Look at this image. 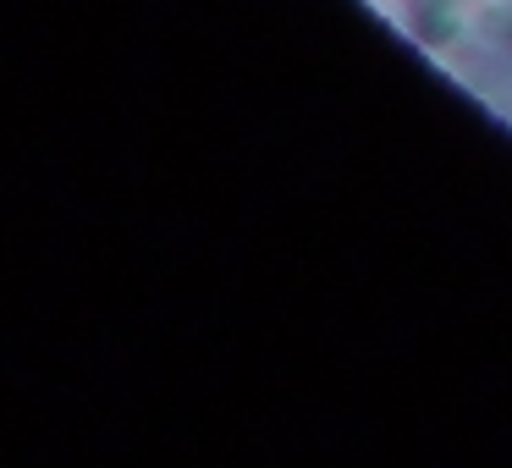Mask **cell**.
Masks as SVG:
<instances>
[{"label": "cell", "instance_id": "6da1fadb", "mask_svg": "<svg viewBox=\"0 0 512 468\" xmlns=\"http://www.w3.org/2000/svg\"><path fill=\"white\" fill-rule=\"evenodd\" d=\"M468 28V17L457 12V0H419V39L424 45H452Z\"/></svg>", "mask_w": 512, "mask_h": 468}]
</instances>
